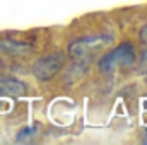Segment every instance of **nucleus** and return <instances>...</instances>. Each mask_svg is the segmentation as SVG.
<instances>
[{
    "label": "nucleus",
    "mask_w": 147,
    "mask_h": 145,
    "mask_svg": "<svg viewBox=\"0 0 147 145\" xmlns=\"http://www.w3.org/2000/svg\"><path fill=\"white\" fill-rule=\"evenodd\" d=\"M135 60V51H134V46L128 44V43H123L120 44L118 48H115L113 51H110L108 55H105L99 62V68L103 72H110L116 67H125V65H132Z\"/></svg>",
    "instance_id": "f257e3e1"
},
{
    "label": "nucleus",
    "mask_w": 147,
    "mask_h": 145,
    "mask_svg": "<svg viewBox=\"0 0 147 145\" xmlns=\"http://www.w3.org/2000/svg\"><path fill=\"white\" fill-rule=\"evenodd\" d=\"M62 63H63L62 53H53L50 56L39 58L36 63H34V67H33V72H34V75H36L39 80H50L55 73L60 70Z\"/></svg>",
    "instance_id": "f03ea898"
},
{
    "label": "nucleus",
    "mask_w": 147,
    "mask_h": 145,
    "mask_svg": "<svg viewBox=\"0 0 147 145\" xmlns=\"http://www.w3.org/2000/svg\"><path fill=\"white\" fill-rule=\"evenodd\" d=\"M26 94V85L21 80H16L12 77L0 75V97H19Z\"/></svg>",
    "instance_id": "7ed1b4c3"
},
{
    "label": "nucleus",
    "mask_w": 147,
    "mask_h": 145,
    "mask_svg": "<svg viewBox=\"0 0 147 145\" xmlns=\"http://www.w3.org/2000/svg\"><path fill=\"white\" fill-rule=\"evenodd\" d=\"M101 41H103V38H99V36L98 38H89V39H80V41H74L72 44H70V48H69V51H70L72 56H82V55H86V51H89L91 48L101 44Z\"/></svg>",
    "instance_id": "20e7f679"
},
{
    "label": "nucleus",
    "mask_w": 147,
    "mask_h": 145,
    "mask_svg": "<svg viewBox=\"0 0 147 145\" xmlns=\"http://www.w3.org/2000/svg\"><path fill=\"white\" fill-rule=\"evenodd\" d=\"M140 72L146 75L147 79V50L142 53V56H140Z\"/></svg>",
    "instance_id": "39448f33"
},
{
    "label": "nucleus",
    "mask_w": 147,
    "mask_h": 145,
    "mask_svg": "<svg viewBox=\"0 0 147 145\" xmlns=\"http://www.w3.org/2000/svg\"><path fill=\"white\" fill-rule=\"evenodd\" d=\"M34 132H36V128H28V130H24V132H21V133H19L17 140H24V138H26L28 135H33Z\"/></svg>",
    "instance_id": "423d86ee"
},
{
    "label": "nucleus",
    "mask_w": 147,
    "mask_h": 145,
    "mask_svg": "<svg viewBox=\"0 0 147 145\" xmlns=\"http://www.w3.org/2000/svg\"><path fill=\"white\" fill-rule=\"evenodd\" d=\"M140 39H142L144 43H147V26L142 29V33H140Z\"/></svg>",
    "instance_id": "0eeeda50"
},
{
    "label": "nucleus",
    "mask_w": 147,
    "mask_h": 145,
    "mask_svg": "<svg viewBox=\"0 0 147 145\" xmlns=\"http://www.w3.org/2000/svg\"><path fill=\"white\" fill-rule=\"evenodd\" d=\"M144 144H147V135H146V138H144Z\"/></svg>",
    "instance_id": "6e6552de"
}]
</instances>
